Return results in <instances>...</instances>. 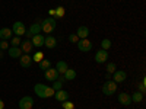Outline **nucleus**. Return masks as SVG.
Listing matches in <instances>:
<instances>
[{
	"label": "nucleus",
	"mask_w": 146,
	"mask_h": 109,
	"mask_svg": "<svg viewBox=\"0 0 146 109\" xmlns=\"http://www.w3.org/2000/svg\"><path fill=\"white\" fill-rule=\"evenodd\" d=\"M51 87H53L54 90H62V89H63V81H60V80H54Z\"/></svg>",
	"instance_id": "26"
},
{
	"label": "nucleus",
	"mask_w": 146,
	"mask_h": 109,
	"mask_svg": "<svg viewBox=\"0 0 146 109\" xmlns=\"http://www.w3.org/2000/svg\"><path fill=\"white\" fill-rule=\"evenodd\" d=\"M51 67V63L48 61V60H42V61H40V68L42 70V71H45V70H48Z\"/></svg>",
	"instance_id": "24"
},
{
	"label": "nucleus",
	"mask_w": 146,
	"mask_h": 109,
	"mask_svg": "<svg viewBox=\"0 0 146 109\" xmlns=\"http://www.w3.org/2000/svg\"><path fill=\"white\" fill-rule=\"evenodd\" d=\"M64 79L67 80V81H72V80H75L76 79V71L75 70H72V68H67V71L64 73Z\"/></svg>",
	"instance_id": "21"
},
{
	"label": "nucleus",
	"mask_w": 146,
	"mask_h": 109,
	"mask_svg": "<svg viewBox=\"0 0 146 109\" xmlns=\"http://www.w3.org/2000/svg\"><path fill=\"white\" fill-rule=\"evenodd\" d=\"M32 106H34V100L29 96H25V98L19 100V109H32Z\"/></svg>",
	"instance_id": "7"
},
{
	"label": "nucleus",
	"mask_w": 146,
	"mask_h": 109,
	"mask_svg": "<svg viewBox=\"0 0 146 109\" xmlns=\"http://www.w3.org/2000/svg\"><path fill=\"white\" fill-rule=\"evenodd\" d=\"M0 109H5V102L0 99Z\"/></svg>",
	"instance_id": "34"
},
{
	"label": "nucleus",
	"mask_w": 146,
	"mask_h": 109,
	"mask_svg": "<svg viewBox=\"0 0 146 109\" xmlns=\"http://www.w3.org/2000/svg\"><path fill=\"white\" fill-rule=\"evenodd\" d=\"M22 54H23V53H22V50H21L19 47H10V48H9V55H10L12 58H19Z\"/></svg>",
	"instance_id": "17"
},
{
	"label": "nucleus",
	"mask_w": 146,
	"mask_h": 109,
	"mask_svg": "<svg viewBox=\"0 0 146 109\" xmlns=\"http://www.w3.org/2000/svg\"><path fill=\"white\" fill-rule=\"evenodd\" d=\"M6 48H9V42L6 39H2L0 41V50H6Z\"/></svg>",
	"instance_id": "33"
},
{
	"label": "nucleus",
	"mask_w": 146,
	"mask_h": 109,
	"mask_svg": "<svg viewBox=\"0 0 146 109\" xmlns=\"http://www.w3.org/2000/svg\"><path fill=\"white\" fill-rule=\"evenodd\" d=\"M34 92H35V95L38 96V98H51V96H54L56 90L53 87L45 86V84H42V83H38V84L34 86Z\"/></svg>",
	"instance_id": "1"
},
{
	"label": "nucleus",
	"mask_w": 146,
	"mask_h": 109,
	"mask_svg": "<svg viewBox=\"0 0 146 109\" xmlns=\"http://www.w3.org/2000/svg\"><path fill=\"white\" fill-rule=\"evenodd\" d=\"M32 42L28 39V41H23V42H21V50H22V53L23 54H29L31 51H32Z\"/></svg>",
	"instance_id": "16"
},
{
	"label": "nucleus",
	"mask_w": 146,
	"mask_h": 109,
	"mask_svg": "<svg viewBox=\"0 0 146 109\" xmlns=\"http://www.w3.org/2000/svg\"><path fill=\"white\" fill-rule=\"evenodd\" d=\"M108 48H111V41H110L108 38H105V39H102V42H101V50H108Z\"/></svg>",
	"instance_id": "25"
},
{
	"label": "nucleus",
	"mask_w": 146,
	"mask_h": 109,
	"mask_svg": "<svg viewBox=\"0 0 146 109\" xmlns=\"http://www.w3.org/2000/svg\"><path fill=\"white\" fill-rule=\"evenodd\" d=\"M44 60V54L42 53H36V54H34V57H32V61H36V63H40V61H42Z\"/></svg>",
	"instance_id": "28"
},
{
	"label": "nucleus",
	"mask_w": 146,
	"mask_h": 109,
	"mask_svg": "<svg viewBox=\"0 0 146 109\" xmlns=\"http://www.w3.org/2000/svg\"><path fill=\"white\" fill-rule=\"evenodd\" d=\"M54 95H56V99L58 100V102H64V100H69V93L66 92V90H56L54 92Z\"/></svg>",
	"instance_id": "15"
},
{
	"label": "nucleus",
	"mask_w": 146,
	"mask_h": 109,
	"mask_svg": "<svg viewBox=\"0 0 146 109\" xmlns=\"http://www.w3.org/2000/svg\"><path fill=\"white\" fill-rule=\"evenodd\" d=\"M56 29V19L54 18H48V19H44L41 22V32L50 35L51 32H54Z\"/></svg>",
	"instance_id": "2"
},
{
	"label": "nucleus",
	"mask_w": 146,
	"mask_h": 109,
	"mask_svg": "<svg viewBox=\"0 0 146 109\" xmlns=\"http://www.w3.org/2000/svg\"><path fill=\"white\" fill-rule=\"evenodd\" d=\"M92 47H94V44L89 41V39H79L78 41V48H79V51H82V53H88V51H91L92 50Z\"/></svg>",
	"instance_id": "4"
},
{
	"label": "nucleus",
	"mask_w": 146,
	"mask_h": 109,
	"mask_svg": "<svg viewBox=\"0 0 146 109\" xmlns=\"http://www.w3.org/2000/svg\"><path fill=\"white\" fill-rule=\"evenodd\" d=\"M40 32H41V23L40 22H35V23H32V25H31L29 31L25 32V36H27V38H32L34 35L40 33Z\"/></svg>",
	"instance_id": "6"
},
{
	"label": "nucleus",
	"mask_w": 146,
	"mask_h": 109,
	"mask_svg": "<svg viewBox=\"0 0 146 109\" xmlns=\"http://www.w3.org/2000/svg\"><path fill=\"white\" fill-rule=\"evenodd\" d=\"M54 12H56V13H54V16H56V18H58V19H62V18L64 16V13H66L63 6H58V7H57Z\"/></svg>",
	"instance_id": "23"
},
{
	"label": "nucleus",
	"mask_w": 146,
	"mask_h": 109,
	"mask_svg": "<svg viewBox=\"0 0 146 109\" xmlns=\"http://www.w3.org/2000/svg\"><path fill=\"white\" fill-rule=\"evenodd\" d=\"M3 55H5V54H3V51H2V50H0V60H2V58H3Z\"/></svg>",
	"instance_id": "35"
},
{
	"label": "nucleus",
	"mask_w": 146,
	"mask_h": 109,
	"mask_svg": "<svg viewBox=\"0 0 146 109\" xmlns=\"http://www.w3.org/2000/svg\"><path fill=\"white\" fill-rule=\"evenodd\" d=\"M126 79H127V73L126 71H123V70H115L114 71V80L113 81L121 83V81H124Z\"/></svg>",
	"instance_id": "11"
},
{
	"label": "nucleus",
	"mask_w": 146,
	"mask_h": 109,
	"mask_svg": "<svg viewBox=\"0 0 146 109\" xmlns=\"http://www.w3.org/2000/svg\"><path fill=\"white\" fill-rule=\"evenodd\" d=\"M19 58H21V66H22L23 68H29V67L32 66V57H31V55L22 54Z\"/></svg>",
	"instance_id": "8"
},
{
	"label": "nucleus",
	"mask_w": 146,
	"mask_h": 109,
	"mask_svg": "<svg viewBox=\"0 0 146 109\" xmlns=\"http://www.w3.org/2000/svg\"><path fill=\"white\" fill-rule=\"evenodd\" d=\"M56 70H57L58 74H64V73L67 71V63L66 61H58L56 64Z\"/></svg>",
	"instance_id": "19"
},
{
	"label": "nucleus",
	"mask_w": 146,
	"mask_h": 109,
	"mask_svg": "<svg viewBox=\"0 0 146 109\" xmlns=\"http://www.w3.org/2000/svg\"><path fill=\"white\" fill-rule=\"evenodd\" d=\"M69 41H70V42H73V44H78L79 36H78L76 33H70V35H69Z\"/></svg>",
	"instance_id": "32"
},
{
	"label": "nucleus",
	"mask_w": 146,
	"mask_h": 109,
	"mask_svg": "<svg viewBox=\"0 0 146 109\" xmlns=\"http://www.w3.org/2000/svg\"><path fill=\"white\" fill-rule=\"evenodd\" d=\"M108 60V53L105 51V50H100L98 53L95 54V61L96 63H100V64H102V63H105Z\"/></svg>",
	"instance_id": "10"
},
{
	"label": "nucleus",
	"mask_w": 146,
	"mask_h": 109,
	"mask_svg": "<svg viewBox=\"0 0 146 109\" xmlns=\"http://www.w3.org/2000/svg\"><path fill=\"white\" fill-rule=\"evenodd\" d=\"M105 68H107V73H110V74H111V73H114V71L117 70V66H115V63H108Z\"/></svg>",
	"instance_id": "29"
},
{
	"label": "nucleus",
	"mask_w": 146,
	"mask_h": 109,
	"mask_svg": "<svg viewBox=\"0 0 146 109\" xmlns=\"http://www.w3.org/2000/svg\"><path fill=\"white\" fill-rule=\"evenodd\" d=\"M139 92L140 93H145L146 92V81H145V77L140 80V83H139Z\"/></svg>",
	"instance_id": "31"
},
{
	"label": "nucleus",
	"mask_w": 146,
	"mask_h": 109,
	"mask_svg": "<svg viewBox=\"0 0 146 109\" xmlns=\"http://www.w3.org/2000/svg\"><path fill=\"white\" fill-rule=\"evenodd\" d=\"M130 98H131V102H135V103H142V102H143V93L135 92V93H133V96H130Z\"/></svg>",
	"instance_id": "22"
},
{
	"label": "nucleus",
	"mask_w": 146,
	"mask_h": 109,
	"mask_svg": "<svg viewBox=\"0 0 146 109\" xmlns=\"http://www.w3.org/2000/svg\"><path fill=\"white\" fill-rule=\"evenodd\" d=\"M76 35L79 36V39H85V38H86V36L89 35V29H88L86 26H79Z\"/></svg>",
	"instance_id": "18"
},
{
	"label": "nucleus",
	"mask_w": 146,
	"mask_h": 109,
	"mask_svg": "<svg viewBox=\"0 0 146 109\" xmlns=\"http://www.w3.org/2000/svg\"><path fill=\"white\" fill-rule=\"evenodd\" d=\"M58 73H57V70L56 68H48V70H45V79L48 80V81H54V80H57L58 79Z\"/></svg>",
	"instance_id": "9"
},
{
	"label": "nucleus",
	"mask_w": 146,
	"mask_h": 109,
	"mask_svg": "<svg viewBox=\"0 0 146 109\" xmlns=\"http://www.w3.org/2000/svg\"><path fill=\"white\" fill-rule=\"evenodd\" d=\"M27 29H25V25L22 22H15L13 26H12V33H15V36H22L25 35Z\"/></svg>",
	"instance_id": "5"
},
{
	"label": "nucleus",
	"mask_w": 146,
	"mask_h": 109,
	"mask_svg": "<svg viewBox=\"0 0 146 109\" xmlns=\"http://www.w3.org/2000/svg\"><path fill=\"white\" fill-rule=\"evenodd\" d=\"M44 45L47 48H50V50H53V48H56V45H57V39L54 38V36L48 35V36H45V38H44Z\"/></svg>",
	"instance_id": "13"
},
{
	"label": "nucleus",
	"mask_w": 146,
	"mask_h": 109,
	"mask_svg": "<svg viewBox=\"0 0 146 109\" xmlns=\"http://www.w3.org/2000/svg\"><path fill=\"white\" fill-rule=\"evenodd\" d=\"M115 90H117V83L113 81V80H107V81L102 84V93L107 95V96L114 95Z\"/></svg>",
	"instance_id": "3"
},
{
	"label": "nucleus",
	"mask_w": 146,
	"mask_h": 109,
	"mask_svg": "<svg viewBox=\"0 0 146 109\" xmlns=\"http://www.w3.org/2000/svg\"><path fill=\"white\" fill-rule=\"evenodd\" d=\"M118 102L123 105V106H130V105L133 103L130 95H127V93H120V95H118Z\"/></svg>",
	"instance_id": "12"
},
{
	"label": "nucleus",
	"mask_w": 146,
	"mask_h": 109,
	"mask_svg": "<svg viewBox=\"0 0 146 109\" xmlns=\"http://www.w3.org/2000/svg\"><path fill=\"white\" fill-rule=\"evenodd\" d=\"M21 36H13V38H10V44L12 47H19L21 45Z\"/></svg>",
	"instance_id": "27"
},
{
	"label": "nucleus",
	"mask_w": 146,
	"mask_h": 109,
	"mask_svg": "<svg viewBox=\"0 0 146 109\" xmlns=\"http://www.w3.org/2000/svg\"><path fill=\"white\" fill-rule=\"evenodd\" d=\"M62 106H63V109H75V103H73V102H69V100L62 102Z\"/></svg>",
	"instance_id": "30"
},
{
	"label": "nucleus",
	"mask_w": 146,
	"mask_h": 109,
	"mask_svg": "<svg viewBox=\"0 0 146 109\" xmlns=\"http://www.w3.org/2000/svg\"><path fill=\"white\" fill-rule=\"evenodd\" d=\"M32 45L36 47V48L42 47V45H44V35H41V33L34 35V36H32Z\"/></svg>",
	"instance_id": "14"
},
{
	"label": "nucleus",
	"mask_w": 146,
	"mask_h": 109,
	"mask_svg": "<svg viewBox=\"0 0 146 109\" xmlns=\"http://www.w3.org/2000/svg\"><path fill=\"white\" fill-rule=\"evenodd\" d=\"M9 38H12V29H9V28H2L0 29V39H9Z\"/></svg>",
	"instance_id": "20"
}]
</instances>
